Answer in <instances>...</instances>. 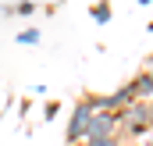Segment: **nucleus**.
<instances>
[{
    "label": "nucleus",
    "instance_id": "nucleus-1",
    "mask_svg": "<svg viewBox=\"0 0 153 146\" xmlns=\"http://www.w3.org/2000/svg\"><path fill=\"white\" fill-rule=\"evenodd\" d=\"M114 118H117V132H125V136L146 143V136H150V118H153L146 100H135V104H128V107L114 110Z\"/></svg>",
    "mask_w": 153,
    "mask_h": 146
},
{
    "label": "nucleus",
    "instance_id": "nucleus-2",
    "mask_svg": "<svg viewBox=\"0 0 153 146\" xmlns=\"http://www.w3.org/2000/svg\"><path fill=\"white\" fill-rule=\"evenodd\" d=\"M89 118H93V107L85 104V96L75 104V110H71V118H68V128H64V139L71 146H78L82 139H85V128H89Z\"/></svg>",
    "mask_w": 153,
    "mask_h": 146
},
{
    "label": "nucleus",
    "instance_id": "nucleus-3",
    "mask_svg": "<svg viewBox=\"0 0 153 146\" xmlns=\"http://www.w3.org/2000/svg\"><path fill=\"white\" fill-rule=\"evenodd\" d=\"M85 139H117V118L107 114V110H93L89 128H85Z\"/></svg>",
    "mask_w": 153,
    "mask_h": 146
},
{
    "label": "nucleus",
    "instance_id": "nucleus-4",
    "mask_svg": "<svg viewBox=\"0 0 153 146\" xmlns=\"http://www.w3.org/2000/svg\"><path fill=\"white\" fill-rule=\"evenodd\" d=\"M132 86H135V100H146L150 104V93H153V75L143 72L139 78H132Z\"/></svg>",
    "mask_w": 153,
    "mask_h": 146
},
{
    "label": "nucleus",
    "instance_id": "nucleus-5",
    "mask_svg": "<svg viewBox=\"0 0 153 146\" xmlns=\"http://www.w3.org/2000/svg\"><path fill=\"white\" fill-rule=\"evenodd\" d=\"M111 14H114L111 4H93V7H89V18H93L96 25H111Z\"/></svg>",
    "mask_w": 153,
    "mask_h": 146
},
{
    "label": "nucleus",
    "instance_id": "nucleus-6",
    "mask_svg": "<svg viewBox=\"0 0 153 146\" xmlns=\"http://www.w3.org/2000/svg\"><path fill=\"white\" fill-rule=\"evenodd\" d=\"M14 39H18L22 46H25V43H29V46H36V43H39V29H25V32H18Z\"/></svg>",
    "mask_w": 153,
    "mask_h": 146
},
{
    "label": "nucleus",
    "instance_id": "nucleus-7",
    "mask_svg": "<svg viewBox=\"0 0 153 146\" xmlns=\"http://www.w3.org/2000/svg\"><path fill=\"white\" fill-rule=\"evenodd\" d=\"M32 11H36V4H29V0H22V4H11V14H22V18H25V14H32Z\"/></svg>",
    "mask_w": 153,
    "mask_h": 146
},
{
    "label": "nucleus",
    "instance_id": "nucleus-8",
    "mask_svg": "<svg viewBox=\"0 0 153 146\" xmlns=\"http://www.w3.org/2000/svg\"><path fill=\"white\" fill-rule=\"evenodd\" d=\"M82 146H121V139H82Z\"/></svg>",
    "mask_w": 153,
    "mask_h": 146
},
{
    "label": "nucleus",
    "instance_id": "nucleus-9",
    "mask_svg": "<svg viewBox=\"0 0 153 146\" xmlns=\"http://www.w3.org/2000/svg\"><path fill=\"white\" fill-rule=\"evenodd\" d=\"M143 146H146V143H143Z\"/></svg>",
    "mask_w": 153,
    "mask_h": 146
}]
</instances>
